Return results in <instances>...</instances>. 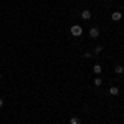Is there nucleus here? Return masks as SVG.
I'll use <instances>...</instances> for the list:
<instances>
[{"label": "nucleus", "mask_w": 124, "mask_h": 124, "mask_svg": "<svg viewBox=\"0 0 124 124\" xmlns=\"http://www.w3.org/2000/svg\"><path fill=\"white\" fill-rule=\"evenodd\" d=\"M70 123H71V124H79V119H78V117H75V116H73V117H71V119H70Z\"/></svg>", "instance_id": "nucleus-8"}, {"label": "nucleus", "mask_w": 124, "mask_h": 124, "mask_svg": "<svg viewBox=\"0 0 124 124\" xmlns=\"http://www.w3.org/2000/svg\"><path fill=\"white\" fill-rule=\"evenodd\" d=\"M81 17L85 20H89L91 18V12H89V10H83V12H81Z\"/></svg>", "instance_id": "nucleus-3"}, {"label": "nucleus", "mask_w": 124, "mask_h": 124, "mask_svg": "<svg viewBox=\"0 0 124 124\" xmlns=\"http://www.w3.org/2000/svg\"><path fill=\"white\" fill-rule=\"evenodd\" d=\"M89 37L98 38V37H99V30H98V28H91V30H89Z\"/></svg>", "instance_id": "nucleus-2"}, {"label": "nucleus", "mask_w": 124, "mask_h": 124, "mask_svg": "<svg viewBox=\"0 0 124 124\" xmlns=\"http://www.w3.org/2000/svg\"><path fill=\"white\" fill-rule=\"evenodd\" d=\"M101 83H103V81H101V78H94V85L96 86H101Z\"/></svg>", "instance_id": "nucleus-9"}, {"label": "nucleus", "mask_w": 124, "mask_h": 124, "mask_svg": "<svg viewBox=\"0 0 124 124\" xmlns=\"http://www.w3.org/2000/svg\"><path fill=\"white\" fill-rule=\"evenodd\" d=\"M71 35H73V37H81V35H83V28H81L79 25H73V27H71Z\"/></svg>", "instance_id": "nucleus-1"}, {"label": "nucleus", "mask_w": 124, "mask_h": 124, "mask_svg": "<svg viewBox=\"0 0 124 124\" xmlns=\"http://www.w3.org/2000/svg\"><path fill=\"white\" fill-rule=\"evenodd\" d=\"M101 51H103V46H101V45H99V46H96V53H101Z\"/></svg>", "instance_id": "nucleus-10"}, {"label": "nucleus", "mask_w": 124, "mask_h": 124, "mask_svg": "<svg viewBox=\"0 0 124 124\" xmlns=\"http://www.w3.org/2000/svg\"><path fill=\"white\" fill-rule=\"evenodd\" d=\"M0 78H2V75H0Z\"/></svg>", "instance_id": "nucleus-12"}, {"label": "nucleus", "mask_w": 124, "mask_h": 124, "mask_svg": "<svg viewBox=\"0 0 124 124\" xmlns=\"http://www.w3.org/2000/svg\"><path fill=\"white\" fill-rule=\"evenodd\" d=\"M121 17H123V13H121V12H114V13L111 15V18L114 20V22H117V20H121Z\"/></svg>", "instance_id": "nucleus-4"}, {"label": "nucleus", "mask_w": 124, "mask_h": 124, "mask_svg": "<svg viewBox=\"0 0 124 124\" xmlns=\"http://www.w3.org/2000/svg\"><path fill=\"white\" fill-rule=\"evenodd\" d=\"M2 106H3V99L0 98V108H2Z\"/></svg>", "instance_id": "nucleus-11"}, {"label": "nucleus", "mask_w": 124, "mask_h": 124, "mask_svg": "<svg viewBox=\"0 0 124 124\" xmlns=\"http://www.w3.org/2000/svg\"><path fill=\"white\" fill-rule=\"evenodd\" d=\"M93 73H94V75H99V73H101V66H99V65H94V66H93Z\"/></svg>", "instance_id": "nucleus-7"}, {"label": "nucleus", "mask_w": 124, "mask_h": 124, "mask_svg": "<svg viewBox=\"0 0 124 124\" xmlns=\"http://www.w3.org/2000/svg\"><path fill=\"white\" fill-rule=\"evenodd\" d=\"M114 70H116V73H117V75H123V73H124V68L121 66V65H116Z\"/></svg>", "instance_id": "nucleus-6"}, {"label": "nucleus", "mask_w": 124, "mask_h": 124, "mask_svg": "<svg viewBox=\"0 0 124 124\" xmlns=\"http://www.w3.org/2000/svg\"><path fill=\"white\" fill-rule=\"evenodd\" d=\"M109 93H111L113 96H117V94H119V88H117V86H113V88H109Z\"/></svg>", "instance_id": "nucleus-5"}]
</instances>
